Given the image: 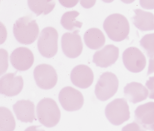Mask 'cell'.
<instances>
[{
	"label": "cell",
	"instance_id": "cell-1",
	"mask_svg": "<svg viewBox=\"0 0 154 131\" xmlns=\"http://www.w3.org/2000/svg\"><path fill=\"white\" fill-rule=\"evenodd\" d=\"M38 25L32 16H23L16 21L13 26V33L18 42L23 44H31L38 37Z\"/></svg>",
	"mask_w": 154,
	"mask_h": 131
},
{
	"label": "cell",
	"instance_id": "cell-2",
	"mask_svg": "<svg viewBox=\"0 0 154 131\" xmlns=\"http://www.w3.org/2000/svg\"><path fill=\"white\" fill-rule=\"evenodd\" d=\"M103 28L108 37L116 42L127 38L130 32L128 20L120 14H113L106 17L103 23Z\"/></svg>",
	"mask_w": 154,
	"mask_h": 131
},
{
	"label": "cell",
	"instance_id": "cell-3",
	"mask_svg": "<svg viewBox=\"0 0 154 131\" xmlns=\"http://www.w3.org/2000/svg\"><path fill=\"white\" fill-rule=\"evenodd\" d=\"M36 113L38 121L45 127H54L60 121L61 112L59 107L51 98L40 101L36 107Z\"/></svg>",
	"mask_w": 154,
	"mask_h": 131
},
{
	"label": "cell",
	"instance_id": "cell-4",
	"mask_svg": "<svg viewBox=\"0 0 154 131\" xmlns=\"http://www.w3.org/2000/svg\"><path fill=\"white\" fill-rule=\"evenodd\" d=\"M58 32L54 27H48L42 29L37 45L43 56L50 58L56 55L58 50Z\"/></svg>",
	"mask_w": 154,
	"mask_h": 131
},
{
	"label": "cell",
	"instance_id": "cell-5",
	"mask_svg": "<svg viewBox=\"0 0 154 131\" xmlns=\"http://www.w3.org/2000/svg\"><path fill=\"white\" fill-rule=\"evenodd\" d=\"M105 113L108 121L114 126H119L130 118L129 107L125 98H118L109 103Z\"/></svg>",
	"mask_w": 154,
	"mask_h": 131
},
{
	"label": "cell",
	"instance_id": "cell-6",
	"mask_svg": "<svg viewBox=\"0 0 154 131\" xmlns=\"http://www.w3.org/2000/svg\"><path fill=\"white\" fill-rule=\"evenodd\" d=\"M119 81L117 76L110 72L103 73L95 86V95L102 101L113 97L118 90Z\"/></svg>",
	"mask_w": 154,
	"mask_h": 131
},
{
	"label": "cell",
	"instance_id": "cell-7",
	"mask_svg": "<svg viewBox=\"0 0 154 131\" xmlns=\"http://www.w3.org/2000/svg\"><path fill=\"white\" fill-rule=\"evenodd\" d=\"M33 75L36 84L40 88L48 90L54 88L57 82V73L52 66L41 64L35 67Z\"/></svg>",
	"mask_w": 154,
	"mask_h": 131
},
{
	"label": "cell",
	"instance_id": "cell-8",
	"mask_svg": "<svg viewBox=\"0 0 154 131\" xmlns=\"http://www.w3.org/2000/svg\"><path fill=\"white\" fill-rule=\"evenodd\" d=\"M58 99L63 108L69 112L80 110L84 104V98L81 92L71 87L62 89Z\"/></svg>",
	"mask_w": 154,
	"mask_h": 131
},
{
	"label": "cell",
	"instance_id": "cell-9",
	"mask_svg": "<svg viewBox=\"0 0 154 131\" xmlns=\"http://www.w3.org/2000/svg\"><path fill=\"white\" fill-rule=\"evenodd\" d=\"M123 62L129 71L137 73L142 71L146 65L145 56L137 47L127 48L123 53Z\"/></svg>",
	"mask_w": 154,
	"mask_h": 131
},
{
	"label": "cell",
	"instance_id": "cell-10",
	"mask_svg": "<svg viewBox=\"0 0 154 131\" xmlns=\"http://www.w3.org/2000/svg\"><path fill=\"white\" fill-rule=\"evenodd\" d=\"M79 32V30H76L73 33H65L61 38L63 51L69 58H75L82 52L83 44Z\"/></svg>",
	"mask_w": 154,
	"mask_h": 131
},
{
	"label": "cell",
	"instance_id": "cell-11",
	"mask_svg": "<svg viewBox=\"0 0 154 131\" xmlns=\"http://www.w3.org/2000/svg\"><path fill=\"white\" fill-rule=\"evenodd\" d=\"M16 73H8L0 80L1 94L8 97L16 96L22 91L24 81L22 76L16 75Z\"/></svg>",
	"mask_w": 154,
	"mask_h": 131
},
{
	"label": "cell",
	"instance_id": "cell-12",
	"mask_svg": "<svg viewBox=\"0 0 154 131\" xmlns=\"http://www.w3.org/2000/svg\"><path fill=\"white\" fill-rule=\"evenodd\" d=\"M34 60L32 52L26 47H18L10 56L11 64L14 68L20 71L29 69L33 65Z\"/></svg>",
	"mask_w": 154,
	"mask_h": 131
},
{
	"label": "cell",
	"instance_id": "cell-13",
	"mask_svg": "<svg viewBox=\"0 0 154 131\" xmlns=\"http://www.w3.org/2000/svg\"><path fill=\"white\" fill-rule=\"evenodd\" d=\"M119 57L118 47L112 44L107 45L94 53L93 62L98 67L106 68L114 64Z\"/></svg>",
	"mask_w": 154,
	"mask_h": 131
},
{
	"label": "cell",
	"instance_id": "cell-14",
	"mask_svg": "<svg viewBox=\"0 0 154 131\" xmlns=\"http://www.w3.org/2000/svg\"><path fill=\"white\" fill-rule=\"evenodd\" d=\"M93 72L88 66L79 65L71 71L70 79L75 86L81 88H89L94 81Z\"/></svg>",
	"mask_w": 154,
	"mask_h": 131
},
{
	"label": "cell",
	"instance_id": "cell-15",
	"mask_svg": "<svg viewBox=\"0 0 154 131\" xmlns=\"http://www.w3.org/2000/svg\"><path fill=\"white\" fill-rule=\"evenodd\" d=\"M13 108L17 119L21 122L32 123L34 120H36L35 105L30 100L17 101L13 106Z\"/></svg>",
	"mask_w": 154,
	"mask_h": 131
},
{
	"label": "cell",
	"instance_id": "cell-16",
	"mask_svg": "<svg viewBox=\"0 0 154 131\" xmlns=\"http://www.w3.org/2000/svg\"><path fill=\"white\" fill-rule=\"evenodd\" d=\"M124 92L126 99L133 104H136L147 99L149 93L146 87L137 82H132L127 84L124 89Z\"/></svg>",
	"mask_w": 154,
	"mask_h": 131
},
{
	"label": "cell",
	"instance_id": "cell-17",
	"mask_svg": "<svg viewBox=\"0 0 154 131\" xmlns=\"http://www.w3.org/2000/svg\"><path fill=\"white\" fill-rule=\"evenodd\" d=\"M136 15L132 17L133 24L142 31L154 30V14L141 9H134Z\"/></svg>",
	"mask_w": 154,
	"mask_h": 131
},
{
	"label": "cell",
	"instance_id": "cell-18",
	"mask_svg": "<svg viewBox=\"0 0 154 131\" xmlns=\"http://www.w3.org/2000/svg\"><path fill=\"white\" fill-rule=\"evenodd\" d=\"M136 122L143 127L154 123V102H149L138 106L135 111Z\"/></svg>",
	"mask_w": 154,
	"mask_h": 131
},
{
	"label": "cell",
	"instance_id": "cell-19",
	"mask_svg": "<svg viewBox=\"0 0 154 131\" xmlns=\"http://www.w3.org/2000/svg\"><path fill=\"white\" fill-rule=\"evenodd\" d=\"M84 40L88 47L91 50L100 49L105 43L106 38L104 34L100 29L91 28L84 34Z\"/></svg>",
	"mask_w": 154,
	"mask_h": 131
},
{
	"label": "cell",
	"instance_id": "cell-20",
	"mask_svg": "<svg viewBox=\"0 0 154 131\" xmlns=\"http://www.w3.org/2000/svg\"><path fill=\"white\" fill-rule=\"evenodd\" d=\"M29 8L34 13L37 14V16H39L42 14L45 15L48 14L54 9L56 2L53 1H28Z\"/></svg>",
	"mask_w": 154,
	"mask_h": 131
},
{
	"label": "cell",
	"instance_id": "cell-21",
	"mask_svg": "<svg viewBox=\"0 0 154 131\" xmlns=\"http://www.w3.org/2000/svg\"><path fill=\"white\" fill-rule=\"evenodd\" d=\"M16 126L15 120L11 111L5 107L0 108V130L14 131Z\"/></svg>",
	"mask_w": 154,
	"mask_h": 131
},
{
	"label": "cell",
	"instance_id": "cell-22",
	"mask_svg": "<svg viewBox=\"0 0 154 131\" xmlns=\"http://www.w3.org/2000/svg\"><path fill=\"white\" fill-rule=\"evenodd\" d=\"M79 14V13L75 10L66 12L61 18V25L65 29L69 31L73 30L76 27L81 28L83 23L76 20V18Z\"/></svg>",
	"mask_w": 154,
	"mask_h": 131
},
{
	"label": "cell",
	"instance_id": "cell-23",
	"mask_svg": "<svg viewBox=\"0 0 154 131\" xmlns=\"http://www.w3.org/2000/svg\"><path fill=\"white\" fill-rule=\"evenodd\" d=\"M140 44L148 57H154V33L144 35L140 40Z\"/></svg>",
	"mask_w": 154,
	"mask_h": 131
},
{
	"label": "cell",
	"instance_id": "cell-24",
	"mask_svg": "<svg viewBox=\"0 0 154 131\" xmlns=\"http://www.w3.org/2000/svg\"><path fill=\"white\" fill-rule=\"evenodd\" d=\"M1 75L5 73L8 68V55L7 51L1 49Z\"/></svg>",
	"mask_w": 154,
	"mask_h": 131
},
{
	"label": "cell",
	"instance_id": "cell-25",
	"mask_svg": "<svg viewBox=\"0 0 154 131\" xmlns=\"http://www.w3.org/2000/svg\"><path fill=\"white\" fill-rule=\"evenodd\" d=\"M144 127L136 121L127 124L122 128V131H146Z\"/></svg>",
	"mask_w": 154,
	"mask_h": 131
},
{
	"label": "cell",
	"instance_id": "cell-26",
	"mask_svg": "<svg viewBox=\"0 0 154 131\" xmlns=\"http://www.w3.org/2000/svg\"><path fill=\"white\" fill-rule=\"evenodd\" d=\"M145 86L149 91V99L154 100V76L149 77V79L146 81Z\"/></svg>",
	"mask_w": 154,
	"mask_h": 131
},
{
	"label": "cell",
	"instance_id": "cell-27",
	"mask_svg": "<svg viewBox=\"0 0 154 131\" xmlns=\"http://www.w3.org/2000/svg\"><path fill=\"white\" fill-rule=\"evenodd\" d=\"M142 7L146 9H154V1H140Z\"/></svg>",
	"mask_w": 154,
	"mask_h": 131
},
{
	"label": "cell",
	"instance_id": "cell-28",
	"mask_svg": "<svg viewBox=\"0 0 154 131\" xmlns=\"http://www.w3.org/2000/svg\"><path fill=\"white\" fill-rule=\"evenodd\" d=\"M63 6L67 8H72L77 4L79 1H59Z\"/></svg>",
	"mask_w": 154,
	"mask_h": 131
},
{
	"label": "cell",
	"instance_id": "cell-29",
	"mask_svg": "<svg viewBox=\"0 0 154 131\" xmlns=\"http://www.w3.org/2000/svg\"><path fill=\"white\" fill-rule=\"evenodd\" d=\"M96 2V1H81L80 3L82 6L86 8L92 7Z\"/></svg>",
	"mask_w": 154,
	"mask_h": 131
},
{
	"label": "cell",
	"instance_id": "cell-30",
	"mask_svg": "<svg viewBox=\"0 0 154 131\" xmlns=\"http://www.w3.org/2000/svg\"><path fill=\"white\" fill-rule=\"evenodd\" d=\"M153 73H154V57L149 59L147 76Z\"/></svg>",
	"mask_w": 154,
	"mask_h": 131
},
{
	"label": "cell",
	"instance_id": "cell-31",
	"mask_svg": "<svg viewBox=\"0 0 154 131\" xmlns=\"http://www.w3.org/2000/svg\"><path fill=\"white\" fill-rule=\"evenodd\" d=\"M40 126H29L28 128H26L24 131H45L44 129L41 128Z\"/></svg>",
	"mask_w": 154,
	"mask_h": 131
},
{
	"label": "cell",
	"instance_id": "cell-32",
	"mask_svg": "<svg viewBox=\"0 0 154 131\" xmlns=\"http://www.w3.org/2000/svg\"><path fill=\"white\" fill-rule=\"evenodd\" d=\"M145 129H148V130H151V131H154V123L150 126H144Z\"/></svg>",
	"mask_w": 154,
	"mask_h": 131
}]
</instances>
